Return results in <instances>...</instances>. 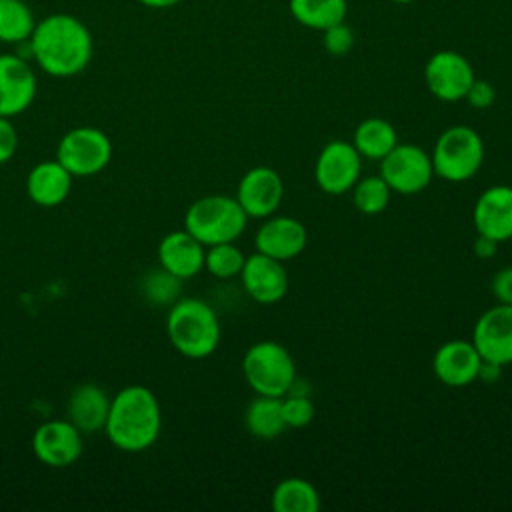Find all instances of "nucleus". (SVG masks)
I'll list each match as a JSON object with an SVG mask.
<instances>
[{"label": "nucleus", "mask_w": 512, "mask_h": 512, "mask_svg": "<svg viewBox=\"0 0 512 512\" xmlns=\"http://www.w3.org/2000/svg\"><path fill=\"white\" fill-rule=\"evenodd\" d=\"M160 428V404L146 386L130 384L110 400L104 432L118 450L144 452L158 440Z\"/></svg>", "instance_id": "nucleus-2"}, {"label": "nucleus", "mask_w": 512, "mask_h": 512, "mask_svg": "<svg viewBox=\"0 0 512 512\" xmlns=\"http://www.w3.org/2000/svg\"><path fill=\"white\" fill-rule=\"evenodd\" d=\"M464 100L472 106V108H478V110H484V108H490L496 100V90L494 86L488 82V80H480V78H474V82L470 84Z\"/></svg>", "instance_id": "nucleus-32"}, {"label": "nucleus", "mask_w": 512, "mask_h": 512, "mask_svg": "<svg viewBox=\"0 0 512 512\" xmlns=\"http://www.w3.org/2000/svg\"><path fill=\"white\" fill-rule=\"evenodd\" d=\"M390 2H396V4H410V2H414V0H390Z\"/></svg>", "instance_id": "nucleus-39"}, {"label": "nucleus", "mask_w": 512, "mask_h": 512, "mask_svg": "<svg viewBox=\"0 0 512 512\" xmlns=\"http://www.w3.org/2000/svg\"><path fill=\"white\" fill-rule=\"evenodd\" d=\"M36 74L18 54H0V116L22 114L36 96Z\"/></svg>", "instance_id": "nucleus-14"}, {"label": "nucleus", "mask_w": 512, "mask_h": 512, "mask_svg": "<svg viewBox=\"0 0 512 512\" xmlns=\"http://www.w3.org/2000/svg\"><path fill=\"white\" fill-rule=\"evenodd\" d=\"M30 50L42 72L70 78L86 70L92 60L94 40L88 26L72 14H50L36 22Z\"/></svg>", "instance_id": "nucleus-1"}, {"label": "nucleus", "mask_w": 512, "mask_h": 512, "mask_svg": "<svg viewBox=\"0 0 512 512\" xmlns=\"http://www.w3.org/2000/svg\"><path fill=\"white\" fill-rule=\"evenodd\" d=\"M286 394H294V396H310L312 394V386H310V382L306 380V378H302V376H294V380H292V384L288 386V392Z\"/></svg>", "instance_id": "nucleus-37"}, {"label": "nucleus", "mask_w": 512, "mask_h": 512, "mask_svg": "<svg viewBox=\"0 0 512 512\" xmlns=\"http://www.w3.org/2000/svg\"><path fill=\"white\" fill-rule=\"evenodd\" d=\"M72 178L74 176L58 160L40 162L28 172L26 194L38 206H58L68 198Z\"/></svg>", "instance_id": "nucleus-20"}, {"label": "nucleus", "mask_w": 512, "mask_h": 512, "mask_svg": "<svg viewBox=\"0 0 512 512\" xmlns=\"http://www.w3.org/2000/svg\"><path fill=\"white\" fill-rule=\"evenodd\" d=\"M362 172V156L352 142L330 140L314 164V180L326 194L340 196L350 192Z\"/></svg>", "instance_id": "nucleus-9"}, {"label": "nucleus", "mask_w": 512, "mask_h": 512, "mask_svg": "<svg viewBox=\"0 0 512 512\" xmlns=\"http://www.w3.org/2000/svg\"><path fill=\"white\" fill-rule=\"evenodd\" d=\"M474 78L472 64L456 50H438L424 64L426 88L442 102L464 100Z\"/></svg>", "instance_id": "nucleus-10"}, {"label": "nucleus", "mask_w": 512, "mask_h": 512, "mask_svg": "<svg viewBox=\"0 0 512 512\" xmlns=\"http://www.w3.org/2000/svg\"><path fill=\"white\" fill-rule=\"evenodd\" d=\"M18 150V132L10 118L0 116V164H6L12 160V156Z\"/></svg>", "instance_id": "nucleus-33"}, {"label": "nucleus", "mask_w": 512, "mask_h": 512, "mask_svg": "<svg viewBox=\"0 0 512 512\" xmlns=\"http://www.w3.org/2000/svg\"><path fill=\"white\" fill-rule=\"evenodd\" d=\"M240 280L244 292L258 304H276L288 292V272L284 262L262 252L246 256Z\"/></svg>", "instance_id": "nucleus-15"}, {"label": "nucleus", "mask_w": 512, "mask_h": 512, "mask_svg": "<svg viewBox=\"0 0 512 512\" xmlns=\"http://www.w3.org/2000/svg\"><path fill=\"white\" fill-rule=\"evenodd\" d=\"M108 410H110L108 394L92 382L76 386L68 398V420L82 434H92L96 430H102L108 418Z\"/></svg>", "instance_id": "nucleus-21"}, {"label": "nucleus", "mask_w": 512, "mask_h": 512, "mask_svg": "<svg viewBox=\"0 0 512 512\" xmlns=\"http://www.w3.org/2000/svg\"><path fill=\"white\" fill-rule=\"evenodd\" d=\"M244 424L248 432L262 440L280 436L288 426L282 416V396L256 394L244 412Z\"/></svg>", "instance_id": "nucleus-22"}, {"label": "nucleus", "mask_w": 512, "mask_h": 512, "mask_svg": "<svg viewBox=\"0 0 512 512\" xmlns=\"http://www.w3.org/2000/svg\"><path fill=\"white\" fill-rule=\"evenodd\" d=\"M322 46L330 56H346L354 46V32L348 24L340 22L322 30Z\"/></svg>", "instance_id": "nucleus-31"}, {"label": "nucleus", "mask_w": 512, "mask_h": 512, "mask_svg": "<svg viewBox=\"0 0 512 512\" xmlns=\"http://www.w3.org/2000/svg\"><path fill=\"white\" fill-rule=\"evenodd\" d=\"M480 364L482 356L472 340L462 338L444 342L432 356L434 376L450 388H462L476 382Z\"/></svg>", "instance_id": "nucleus-18"}, {"label": "nucleus", "mask_w": 512, "mask_h": 512, "mask_svg": "<svg viewBox=\"0 0 512 512\" xmlns=\"http://www.w3.org/2000/svg\"><path fill=\"white\" fill-rule=\"evenodd\" d=\"M502 368H504L502 364H496V362H490V360H482V364L478 368L476 380H480L484 384H494L502 376Z\"/></svg>", "instance_id": "nucleus-36"}, {"label": "nucleus", "mask_w": 512, "mask_h": 512, "mask_svg": "<svg viewBox=\"0 0 512 512\" xmlns=\"http://www.w3.org/2000/svg\"><path fill=\"white\" fill-rule=\"evenodd\" d=\"M498 244H500V242H496V240H492V238H488V236L478 234L476 240H474V244H472V250H474V254H476L478 258L488 260V258H494V256H496Z\"/></svg>", "instance_id": "nucleus-35"}, {"label": "nucleus", "mask_w": 512, "mask_h": 512, "mask_svg": "<svg viewBox=\"0 0 512 512\" xmlns=\"http://www.w3.org/2000/svg\"><path fill=\"white\" fill-rule=\"evenodd\" d=\"M180 278L166 272L162 266L158 270H150L142 280V294L148 302L156 306H172L180 294Z\"/></svg>", "instance_id": "nucleus-29"}, {"label": "nucleus", "mask_w": 512, "mask_h": 512, "mask_svg": "<svg viewBox=\"0 0 512 512\" xmlns=\"http://www.w3.org/2000/svg\"><path fill=\"white\" fill-rule=\"evenodd\" d=\"M390 198H392V190L380 174L358 178V182L352 186L354 208L366 216L384 212L390 204Z\"/></svg>", "instance_id": "nucleus-27"}, {"label": "nucleus", "mask_w": 512, "mask_h": 512, "mask_svg": "<svg viewBox=\"0 0 512 512\" xmlns=\"http://www.w3.org/2000/svg\"><path fill=\"white\" fill-rule=\"evenodd\" d=\"M34 26L36 18L24 0H0V42L20 44L30 40Z\"/></svg>", "instance_id": "nucleus-26"}, {"label": "nucleus", "mask_w": 512, "mask_h": 512, "mask_svg": "<svg viewBox=\"0 0 512 512\" xmlns=\"http://www.w3.org/2000/svg\"><path fill=\"white\" fill-rule=\"evenodd\" d=\"M270 504L274 512H318L320 494L312 482L290 476L276 484Z\"/></svg>", "instance_id": "nucleus-24"}, {"label": "nucleus", "mask_w": 512, "mask_h": 512, "mask_svg": "<svg viewBox=\"0 0 512 512\" xmlns=\"http://www.w3.org/2000/svg\"><path fill=\"white\" fill-rule=\"evenodd\" d=\"M292 18L310 30H326L344 22L348 4L346 0H288Z\"/></svg>", "instance_id": "nucleus-25"}, {"label": "nucleus", "mask_w": 512, "mask_h": 512, "mask_svg": "<svg viewBox=\"0 0 512 512\" xmlns=\"http://www.w3.org/2000/svg\"><path fill=\"white\" fill-rule=\"evenodd\" d=\"M170 344L186 358L202 360L220 344V320L214 308L200 298H178L166 316Z\"/></svg>", "instance_id": "nucleus-3"}, {"label": "nucleus", "mask_w": 512, "mask_h": 512, "mask_svg": "<svg viewBox=\"0 0 512 512\" xmlns=\"http://www.w3.org/2000/svg\"><path fill=\"white\" fill-rule=\"evenodd\" d=\"M476 234L496 242L512 238V186L494 184L480 192L472 208Z\"/></svg>", "instance_id": "nucleus-16"}, {"label": "nucleus", "mask_w": 512, "mask_h": 512, "mask_svg": "<svg viewBox=\"0 0 512 512\" xmlns=\"http://www.w3.org/2000/svg\"><path fill=\"white\" fill-rule=\"evenodd\" d=\"M282 416L288 428H304L314 420V404L310 396H282Z\"/></svg>", "instance_id": "nucleus-30"}, {"label": "nucleus", "mask_w": 512, "mask_h": 512, "mask_svg": "<svg viewBox=\"0 0 512 512\" xmlns=\"http://www.w3.org/2000/svg\"><path fill=\"white\" fill-rule=\"evenodd\" d=\"M492 294L500 304H512V266L500 268L494 274Z\"/></svg>", "instance_id": "nucleus-34"}, {"label": "nucleus", "mask_w": 512, "mask_h": 512, "mask_svg": "<svg viewBox=\"0 0 512 512\" xmlns=\"http://www.w3.org/2000/svg\"><path fill=\"white\" fill-rule=\"evenodd\" d=\"M242 374L256 394L284 396L296 376V362L286 346L262 340L246 350Z\"/></svg>", "instance_id": "nucleus-6"}, {"label": "nucleus", "mask_w": 512, "mask_h": 512, "mask_svg": "<svg viewBox=\"0 0 512 512\" xmlns=\"http://www.w3.org/2000/svg\"><path fill=\"white\" fill-rule=\"evenodd\" d=\"M430 158L436 176L454 184L466 182L484 162V142L474 128L454 124L436 138Z\"/></svg>", "instance_id": "nucleus-5"}, {"label": "nucleus", "mask_w": 512, "mask_h": 512, "mask_svg": "<svg viewBox=\"0 0 512 512\" xmlns=\"http://www.w3.org/2000/svg\"><path fill=\"white\" fill-rule=\"evenodd\" d=\"M396 144V128L384 118H366L356 126L352 134V146L362 158L368 160L380 162Z\"/></svg>", "instance_id": "nucleus-23"}, {"label": "nucleus", "mask_w": 512, "mask_h": 512, "mask_svg": "<svg viewBox=\"0 0 512 512\" xmlns=\"http://www.w3.org/2000/svg\"><path fill=\"white\" fill-rule=\"evenodd\" d=\"M248 216L236 198L210 194L194 200L184 214V228L204 246L234 242L246 228Z\"/></svg>", "instance_id": "nucleus-4"}, {"label": "nucleus", "mask_w": 512, "mask_h": 512, "mask_svg": "<svg viewBox=\"0 0 512 512\" xmlns=\"http://www.w3.org/2000/svg\"><path fill=\"white\" fill-rule=\"evenodd\" d=\"M206 246L186 228L166 234L158 244L160 266L180 280L196 276L204 268Z\"/></svg>", "instance_id": "nucleus-19"}, {"label": "nucleus", "mask_w": 512, "mask_h": 512, "mask_svg": "<svg viewBox=\"0 0 512 512\" xmlns=\"http://www.w3.org/2000/svg\"><path fill=\"white\" fill-rule=\"evenodd\" d=\"M234 198L248 218H268L284 198V182L274 168L254 166L240 178Z\"/></svg>", "instance_id": "nucleus-12"}, {"label": "nucleus", "mask_w": 512, "mask_h": 512, "mask_svg": "<svg viewBox=\"0 0 512 512\" xmlns=\"http://www.w3.org/2000/svg\"><path fill=\"white\" fill-rule=\"evenodd\" d=\"M308 242L304 224L292 216H268L254 236L256 252L280 262H288L302 254Z\"/></svg>", "instance_id": "nucleus-17"}, {"label": "nucleus", "mask_w": 512, "mask_h": 512, "mask_svg": "<svg viewBox=\"0 0 512 512\" xmlns=\"http://www.w3.org/2000/svg\"><path fill=\"white\" fill-rule=\"evenodd\" d=\"M244 262H246V254L234 242H220V244L206 246L204 268L220 280L240 276Z\"/></svg>", "instance_id": "nucleus-28"}, {"label": "nucleus", "mask_w": 512, "mask_h": 512, "mask_svg": "<svg viewBox=\"0 0 512 512\" xmlns=\"http://www.w3.org/2000/svg\"><path fill=\"white\" fill-rule=\"evenodd\" d=\"M140 4H144L146 8H156V10H162V8H172L176 4H180L182 0H136Z\"/></svg>", "instance_id": "nucleus-38"}, {"label": "nucleus", "mask_w": 512, "mask_h": 512, "mask_svg": "<svg viewBox=\"0 0 512 512\" xmlns=\"http://www.w3.org/2000/svg\"><path fill=\"white\" fill-rule=\"evenodd\" d=\"M36 458L50 468H66L82 454V432L70 420H48L32 436Z\"/></svg>", "instance_id": "nucleus-13"}, {"label": "nucleus", "mask_w": 512, "mask_h": 512, "mask_svg": "<svg viewBox=\"0 0 512 512\" xmlns=\"http://www.w3.org/2000/svg\"><path fill=\"white\" fill-rule=\"evenodd\" d=\"M380 176L386 180L392 192L410 196L422 192L432 176V158L418 144H396L382 160H380Z\"/></svg>", "instance_id": "nucleus-8"}, {"label": "nucleus", "mask_w": 512, "mask_h": 512, "mask_svg": "<svg viewBox=\"0 0 512 512\" xmlns=\"http://www.w3.org/2000/svg\"><path fill=\"white\" fill-rule=\"evenodd\" d=\"M472 344L482 360L512 364V304H496L482 312L472 330Z\"/></svg>", "instance_id": "nucleus-11"}, {"label": "nucleus", "mask_w": 512, "mask_h": 512, "mask_svg": "<svg viewBox=\"0 0 512 512\" xmlns=\"http://www.w3.org/2000/svg\"><path fill=\"white\" fill-rule=\"evenodd\" d=\"M56 160L72 176H94L102 172L112 160V142L100 128H72L58 142Z\"/></svg>", "instance_id": "nucleus-7"}]
</instances>
